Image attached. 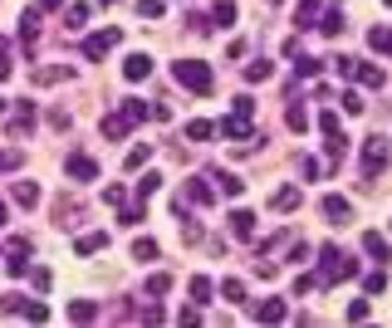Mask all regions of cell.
Returning a JSON list of instances; mask_svg holds the SVG:
<instances>
[{
  "instance_id": "20",
  "label": "cell",
  "mask_w": 392,
  "mask_h": 328,
  "mask_svg": "<svg viewBox=\"0 0 392 328\" xmlns=\"http://www.w3.org/2000/svg\"><path fill=\"white\" fill-rule=\"evenodd\" d=\"M167 289H172V275H167V270H157V275H152V279L142 284V294H147V299H162Z\"/></svg>"
},
{
  "instance_id": "50",
  "label": "cell",
  "mask_w": 392,
  "mask_h": 328,
  "mask_svg": "<svg viewBox=\"0 0 392 328\" xmlns=\"http://www.w3.org/2000/svg\"><path fill=\"white\" fill-rule=\"evenodd\" d=\"M231 113H240V118H250V113H255V99H250V94H240V99L231 103Z\"/></svg>"
},
{
  "instance_id": "15",
  "label": "cell",
  "mask_w": 392,
  "mask_h": 328,
  "mask_svg": "<svg viewBox=\"0 0 392 328\" xmlns=\"http://www.w3.org/2000/svg\"><path fill=\"white\" fill-rule=\"evenodd\" d=\"M206 182H216V187H221V196H240V191H245V182H240L235 172H221V167H211V177H206Z\"/></svg>"
},
{
  "instance_id": "39",
  "label": "cell",
  "mask_w": 392,
  "mask_h": 328,
  "mask_svg": "<svg viewBox=\"0 0 392 328\" xmlns=\"http://www.w3.org/2000/svg\"><path fill=\"white\" fill-rule=\"evenodd\" d=\"M123 113H128L133 122H142V118H152V108H147L142 99H123Z\"/></svg>"
},
{
  "instance_id": "55",
  "label": "cell",
  "mask_w": 392,
  "mask_h": 328,
  "mask_svg": "<svg viewBox=\"0 0 392 328\" xmlns=\"http://www.w3.org/2000/svg\"><path fill=\"white\" fill-rule=\"evenodd\" d=\"M299 167H304V177H314V182H319V177H324V167H319V162H314V157H304V162H299Z\"/></svg>"
},
{
  "instance_id": "5",
  "label": "cell",
  "mask_w": 392,
  "mask_h": 328,
  "mask_svg": "<svg viewBox=\"0 0 392 328\" xmlns=\"http://www.w3.org/2000/svg\"><path fill=\"white\" fill-rule=\"evenodd\" d=\"M5 270H10V275H30V240H25V235L5 240Z\"/></svg>"
},
{
  "instance_id": "21",
  "label": "cell",
  "mask_w": 392,
  "mask_h": 328,
  "mask_svg": "<svg viewBox=\"0 0 392 328\" xmlns=\"http://www.w3.org/2000/svg\"><path fill=\"white\" fill-rule=\"evenodd\" d=\"M221 299H226V304H245V279H235V275L221 279Z\"/></svg>"
},
{
  "instance_id": "14",
  "label": "cell",
  "mask_w": 392,
  "mask_h": 328,
  "mask_svg": "<svg viewBox=\"0 0 392 328\" xmlns=\"http://www.w3.org/2000/svg\"><path fill=\"white\" fill-rule=\"evenodd\" d=\"M324 216L333 220V225H348V220H353V206H348V196H324Z\"/></svg>"
},
{
  "instance_id": "19",
  "label": "cell",
  "mask_w": 392,
  "mask_h": 328,
  "mask_svg": "<svg viewBox=\"0 0 392 328\" xmlns=\"http://www.w3.org/2000/svg\"><path fill=\"white\" fill-rule=\"evenodd\" d=\"M64 25H69V30H84V25H89V5H84V0L64 5Z\"/></svg>"
},
{
  "instance_id": "60",
  "label": "cell",
  "mask_w": 392,
  "mask_h": 328,
  "mask_svg": "<svg viewBox=\"0 0 392 328\" xmlns=\"http://www.w3.org/2000/svg\"><path fill=\"white\" fill-rule=\"evenodd\" d=\"M98 5H113V0H98Z\"/></svg>"
},
{
  "instance_id": "59",
  "label": "cell",
  "mask_w": 392,
  "mask_h": 328,
  "mask_svg": "<svg viewBox=\"0 0 392 328\" xmlns=\"http://www.w3.org/2000/svg\"><path fill=\"white\" fill-rule=\"evenodd\" d=\"M5 216H10V211H5V201H0V225H5Z\"/></svg>"
},
{
  "instance_id": "42",
  "label": "cell",
  "mask_w": 392,
  "mask_h": 328,
  "mask_svg": "<svg viewBox=\"0 0 392 328\" xmlns=\"http://www.w3.org/2000/svg\"><path fill=\"white\" fill-rule=\"evenodd\" d=\"M187 30H196V34H211V30H216V20H211V15H187Z\"/></svg>"
},
{
  "instance_id": "11",
  "label": "cell",
  "mask_w": 392,
  "mask_h": 328,
  "mask_svg": "<svg viewBox=\"0 0 392 328\" xmlns=\"http://www.w3.org/2000/svg\"><path fill=\"white\" fill-rule=\"evenodd\" d=\"M147 74H152V59H147V54H128V59H123V79H128V84H142Z\"/></svg>"
},
{
  "instance_id": "23",
  "label": "cell",
  "mask_w": 392,
  "mask_h": 328,
  "mask_svg": "<svg viewBox=\"0 0 392 328\" xmlns=\"http://www.w3.org/2000/svg\"><path fill=\"white\" fill-rule=\"evenodd\" d=\"M187 201H192V206H211V201H216V191H211L206 182H187Z\"/></svg>"
},
{
  "instance_id": "28",
  "label": "cell",
  "mask_w": 392,
  "mask_h": 328,
  "mask_svg": "<svg viewBox=\"0 0 392 328\" xmlns=\"http://www.w3.org/2000/svg\"><path fill=\"white\" fill-rule=\"evenodd\" d=\"M64 79H74L69 64H59V69H35V84H64Z\"/></svg>"
},
{
  "instance_id": "57",
  "label": "cell",
  "mask_w": 392,
  "mask_h": 328,
  "mask_svg": "<svg viewBox=\"0 0 392 328\" xmlns=\"http://www.w3.org/2000/svg\"><path fill=\"white\" fill-rule=\"evenodd\" d=\"M39 10H64V0H39Z\"/></svg>"
},
{
  "instance_id": "4",
  "label": "cell",
  "mask_w": 392,
  "mask_h": 328,
  "mask_svg": "<svg viewBox=\"0 0 392 328\" xmlns=\"http://www.w3.org/2000/svg\"><path fill=\"white\" fill-rule=\"evenodd\" d=\"M118 44H123V30H118V25H108V30H98V34H89V39H84V59H103V54H108V49H118Z\"/></svg>"
},
{
  "instance_id": "2",
  "label": "cell",
  "mask_w": 392,
  "mask_h": 328,
  "mask_svg": "<svg viewBox=\"0 0 392 328\" xmlns=\"http://www.w3.org/2000/svg\"><path fill=\"white\" fill-rule=\"evenodd\" d=\"M319 284H338V279H348V275H358V260H343L338 255V245H319Z\"/></svg>"
},
{
  "instance_id": "26",
  "label": "cell",
  "mask_w": 392,
  "mask_h": 328,
  "mask_svg": "<svg viewBox=\"0 0 392 328\" xmlns=\"http://www.w3.org/2000/svg\"><path fill=\"white\" fill-rule=\"evenodd\" d=\"M368 44H373L378 54H392V30L388 25H373V30H368Z\"/></svg>"
},
{
  "instance_id": "36",
  "label": "cell",
  "mask_w": 392,
  "mask_h": 328,
  "mask_svg": "<svg viewBox=\"0 0 392 328\" xmlns=\"http://www.w3.org/2000/svg\"><path fill=\"white\" fill-rule=\"evenodd\" d=\"M211 289H216V284H211L206 275H192V304H206V299H211Z\"/></svg>"
},
{
  "instance_id": "47",
  "label": "cell",
  "mask_w": 392,
  "mask_h": 328,
  "mask_svg": "<svg viewBox=\"0 0 392 328\" xmlns=\"http://www.w3.org/2000/svg\"><path fill=\"white\" fill-rule=\"evenodd\" d=\"M363 289H368V294H383V289H388V275H383V270H373V275L363 279Z\"/></svg>"
},
{
  "instance_id": "41",
  "label": "cell",
  "mask_w": 392,
  "mask_h": 328,
  "mask_svg": "<svg viewBox=\"0 0 392 328\" xmlns=\"http://www.w3.org/2000/svg\"><path fill=\"white\" fill-rule=\"evenodd\" d=\"M20 162H25L20 147H5V152H0V172H20Z\"/></svg>"
},
{
  "instance_id": "12",
  "label": "cell",
  "mask_w": 392,
  "mask_h": 328,
  "mask_svg": "<svg viewBox=\"0 0 392 328\" xmlns=\"http://www.w3.org/2000/svg\"><path fill=\"white\" fill-rule=\"evenodd\" d=\"M353 84H363V89H383V84H388V74H383V64H368V59H358V74H353Z\"/></svg>"
},
{
  "instance_id": "6",
  "label": "cell",
  "mask_w": 392,
  "mask_h": 328,
  "mask_svg": "<svg viewBox=\"0 0 392 328\" xmlns=\"http://www.w3.org/2000/svg\"><path fill=\"white\" fill-rule=\"evenodd\" d=\"M39 5H30L25 15H20V44H25V54H35V39H39Z\"/></svg>"
},
{
  "instance_id": "51",
  "label": "cell",
  "mask_w": 392,
  "mask_h": 328,
  "mask_svg": "<svg viewBox=\"0 0 392 328\" xmlns=\"http://www.w3.org/2000/svg\"><path fill=\"white\" fill-rule=\"evenodd\" d=\"M363 319H368V304L353 299V304H348V324H363Z\"/></svg>"
},
{
  "instance_id": "54",
  "label": "cell",
  "mask_w": 392,
  "mask_h": 328,
  "mask_svg": "<svg viewBox=\"0 0 392 328\" xmlns=\"http://www.w3.org/2000/svg\"><path fill=\"white\" fill-rule=\"evenodd\" d=\"M177 319H182V324H201V304H187V309H182Z\"/></svg>"
},
{
  "instance_id": "35",
  "label": "cell",
  "mask_w": 392,
  "mask_h": 328,
  "mask_svg": "<svg viewBox=\"0 0 392 328\" xmlns=\"http://www.w3.org/2000/svg\"><path fill=\"white\" fill-rule=\"evenodd\" d=\"M338 108L348 113V118H358V113L368 108V103H363V94H358V89H348V94H343V99H338Z\"/></svg>"
},
{
  "instance_id": "61",
  "label": "cell",
  "mask_w": 392,
  "mask_h": 328,
  "mask_svg": "<svg viewBox=\"0 0 392 328\" xmlns=\"http://www.w3.org/2000/svg\"><path fill=\"white\" fill-rule=\"evenodd\" d=\"M383 5H392V0H383Z\"/></svg>"
},
{
  "instance_id": "58",
  "label": "cell",
  "mask_w": 392,
  "mask_h": 328,
  "mask_svg": "<svg viewBox=\"0 0 392 328\" xmlns=\"http://www.w3.org/2000/svg\"><path fill=\"white\" fill-rule=\"evenodd\" d=\"M5 113H10V99H0V118H5Z\"/></svg>"
},
{
  "instance_id": "24",
  "label": "cell",
  "mask_w": 392,
  "mask_h": 328,
  "mask_svg": "<svg viewBox=\"0 0 392 328\" xmlns=\"http://www.w3.org/2000/svg\"><path fill=\"white\" fill-rule=\"evenodd\" d=\"M270 206H275V211H294V206H299V187H280V191L270 196Z\"/></svg>"
},
{
  "instance_id": "29",
  "label": "cell",
  "mask_w": 392,
  "mask_h": 328,
  "mask_svg": "<svg viewBox=\"0 0 392 328\" xmlns=\"http://www.w3.org/2000/svg\"><path fill=\"white\" fill-rule=\"evenodd\" d=\"M133 260H142V265L157 260V240H152V235H137V240H133Z\"/></svg>"
},
{
  "instance_id": "31",
  "label": "cell",
  "mask_w": 392,
  "mask_h": 328,
  "mask_svg": "<svg viewBox=\"0 0 392 328\" xmlns=\"http://www.w3.org/2000/svg\"><path fill=\"white\" fill-rule=\"evenodd\" d=\"M74 211H84V201H74V196H64V201L54 206V220H59V225H74Z\"/></svg>"
},
{
  "instance_id": "8",
  "label": "cell",
  "mask_w": 392,
  "mask_h": 328,
  "mask_svg": "<svg viewBox=\"0 0 392 328\" xmlns=\"http://www.w3.org/2000/svg\"><path fill=\"white\" fill-rule=\"evenodd\" d=\"M64 172H69L74 182H94V177H98V162L89 157V152H69V162H64Z\"/></svg>"
},
{
  "instance_id": "49",
  "label": "cell",
  "mask_w": 392,
  "mask_h": 328,
  "mask_svg": "<svg viewBox=\"0 0 392 328\" xmlns=\"http://www.w3.org/2000/svg\"><path fill=\"white\" fill-rule=\"evenodd\" d=\"M20 304H25V294H0V314H20Z\"/></svg>"
},
{
  "instance_id": "30",
  "label": "cell",
  "mask_w": 392,
  "mask_h": 328,
  "mask_svg": "<svg viewBox=\"0 0 392 328\" xmlns=\"http://www.w3.org/2000/svg\"><path fill=\"white\" fill-rule=\"evenodd\" d=\"M324 0H299V15H294V30H314V10Z\"/></svg>"
},
{
  "instance_id": "56",
  "label": "cell",
  "mask_w": 392,
  "mask_h": 328,
  "mask_svg": "<svg viewBox=\"0 0 392 328\" xmlns=\"http://www.w3.org/2000/svg\"><path fill=\"white\" fill-rule=\"evenodd\" d=\"M137 319H142V324H162V319H167V314H162V304H157V309H142V314H137Z\"/></svg>"
},
{
  "instance_id": "44",
  "label": "cell",
  "mask_w": 392,
  "mask_h": 328,
  "mask_svg": "<svg viewBox=\"0 0 392 328\" xmlns=\"http://www.w3.org/2000/svg\"><path fill=\"white\" fill-rule=\"evenodd\" d=\"M157 187H162V177H157V172H147V177L137 182V201H147V196H152Z\"/></svg>"
},
{
  "instance_id": "1",
  "label": "cell",
  "mask_w": 392,
  "mask_h": 328,
  "mask_svg": "<svg viewBox=\"0 0 392 328\" xmlns=\"http://www.w3.org/2000/svg\"><path fill=\"white\" fill-rule=\"evenodd\" d=\"M388 162H392V142H388V137H368L363 152H358V172H363V182H378V177L388 172Z\"/></svg>"
},
{
  "instance_id": "3",
  "label": "cell",
  "mask_w": 392,
  "mask_h": 328,
  "mask_svg": "<svg viewBox=\"0 0 392 328\" xmlns=\"http://www.w3.org/2000/svg\"><path fill=\"white\" fill-rule=\"evenodd\" d=\"M172 74H177V84H182V89H192V94H211V84H216V79H211V69H206L201 59H177V64H172Z\"/></svg>"
},
{
  "instance_id": "7",
  "label": "cell",
  "mask_w": 392,
  "mask_h": 328,
  "mask_svg": "<svg viewBox=\"0 0 392 328\" xmlns=\"http://www.w3.org/2000/svg\"><path fill=\"white\" fill-rule=\"evenodd\" d=\"M216 132H221V137H231V142H255V137H250V118H240V113H226Z\"/></svg>"
},
{
  "instance_id": "37",
  "label": "cell",
  "mask_w": 392,
  "mask_h": 328,
  "mask_svg": "<svg viewBox=\"0 0 392 328\" xmlns=\"http://www.w3.org/2000/svg\"><path fill=\"white\" fill-rule=\"evenodd\" d=\"M211 20H216V25H235V0H216Z\"/></svg>"
},
{
  "instance_id": "52",
  "label": "cell",
  "mask_w": 392,
  "mask_h": 328,
  "mask_svg": "<svg viewBox=\"0 0 392 328\" xmlns=\"http://www.w3.org/2000/svg\"><path fill=\"white\" fill-rule=\"evenodd\" d=\"M142 220V201H133V206H123V225H137Z\"/></svg>"
},
{
  "instance_id": "22",
  "label": "cell",
  "mask_w": 392,
  "mask_h": 328,
  "mask_svg": "<svg viewBox=\"0 0 392 328\" xmlns=\"http://www.w3.org/2000/svg\"><path fill=\"white\" fill-rule=\"evenodd\" d=\"M206 137H216V122H206V118H192V122H187V142H206Z\"/></svg>"
},
{
  "instance_id": "34",
  "label": "cell",
  "mask_w": 392,
  "mask_h": 328,
  "mask_svg": "<svg viewBox=\"0 0 392 328\" xmlns=\"http://www.w3.org/2000/svg\"><path fill=\"white\" fill-rule=\"evenodd\" d=\"M285 122H290L294 132H304V127H309V108H304V103H290V108H285Z\"/></svg>"
},
{
  "instance_id": "16",
  "label": "cell",
  "mask_w": 392,
  "mask_h": 328,
  "mask_svg": "<svg viewBox=\"0 0 392 328\" xmlns=\"http://www.w3.org/2000/svg\"><path fill=\"white\" fill-rule=\"evenodd\" d=\"M285 299H265V304H255V324H285Z\"/></svg>"
},
{
  "instance_id": "27",
  "label": "cell",
  "mask_w": 392,
  "mask_h": 328,
  "mask_svg": "<svg viewBox=\"0 0 392 328\" xmlns=\"http://www.w3.org/2000/svg\"><path fill=\"white\" fill-rule=\"evenodd\" d=\"M338 30H343V10H338V5H329V10H324V20H319V34H338Z\"/></svg>"
},
{
  "instance_id": "17",
  "label": "cell",
  "mask_w": 392,
  "mask_h": 328,
  "mask_svg": "<svg viewBox=\"0 0 392 328\" xmlns=\"http://www.w3.org/2000/svg\"><path fill=\"white\" fill-rule=\"evenodd\" d=\"M10 196H15V206H25V211H35V206H39V187H35V182H15V187H10Z\"/></svg>"
},
{
  "instance_id": "53",
  "label": "cell",
  "mask_w": 392,
  "mask_h": 328,
  "mask_svg": "<svg viewBox=\"0 0 392 328\" xmlns=\"http://www.w3.org/2000/svg\"><path fill=\"white\" fill-rule=\"evenodd\" d=\"M319 132H324V137L338 132V118H333V113H319Z\"/></svg>"
},
{
  "instance_id": "46",
  "label": "cell",
  "mask_w": 392,
  "mask_h": 328,
  "mask_svg": "<svg viewBox=\"0 0 392 328\" xmlns=\"http://www.w3.org/2000/svg\"><path fill=\"white\" fill-rule=\"evenodd\" d=\"M30 284H35V289H39V294H44V289H49V284H54V275H49V270H35V265H30Z\"/></svg>"
},
{
  "instance_id": "25",
  "label": "cell",
  "mask_w": 392,
  "mask_h": 328,
  "mask_svg": "<svg viewBox=\"0 0 392 328\" xmlns=\"http://www.w3.org/2000/svg\"><path fill=\"white\" fill-rule=\"evenodd\" d=\"M108 245V230H89V235H79V255H98Z\"/></svg>"
},
{
  "instance_id": "38",
  "label": "cell",
  "mask_w": 392,
  "mask_h": 328,
  "mask_svg": "<svg viewBox=\"0 0 392 328\" xmlns=\"http://www.w3.org/2000/svg\"><path fill=\"white\" fill-rule=\"evenodd\" d=\"M137 15L142 20H162L167 15V0H137Z\"/></svg>"
},
{
  "instance_id": "43",
  "label": "cell",
  "mask_w": 392,
  "mask_h": 328,
  "mask_svg": "<svg viewBox=\"0 0 392 328\" xmlns=\"http://www.w3.org/2000/svg\"><path fill=\"white\" fill-rule=\"evenodd\" d=\"M147 157H152V147H147V142H137V147L128 152V172H137V167H142Z\"/></svg>"
},
{
  "instance_id": "18",
  "label": "cell",
  "mask_w": 392,
  "mask_h": 328,
  "mask_svg": "<svg viewBox=\"0 0 392 328\" xmlns=\"http://www.w3.org/2000/svg\"><path fill=\"white\" fill-rule=\"evenodd\" d=\"M69 319H74V324H94L98 304H94V299H74V304H69Z\"/></svg>"
},
{
  "instance_id": "45",
  "label": "cell",
  "mask_w": 392,
  "mask_h": 328,
  "mask_svg": "<svg viewBox=\"0 0 392 328\" xmlns=\"http://www.w3.org/2000/svg\"><path fill=\"white\" fill-rule=\"evenodd\" d=\"M103 201H108V206H123V201H128V187H123V182H118V187H103Z\"/></svg>"
},
{
  "instance_id": "32",
  "label": "cell",
  "mask_w": 392,
  "mask_h": 328,
  "mask_svg": "<svg viewBox=\"0 0 392 328\" xmlns=\"http://www.w3.org/2000/svg\"><path fill=\"white\" fill-rule=\"evenodd\" d=\"M270 74H275V69H270V59H250V64H245V79H250V84H265Z\"/></svg>"
},
{
  "instance_id": "10",
  "label": "cell",
  "mask_w": 392,
  "mask_h": 328,
  "mask_svg": "<svg viewBox=\"0 0 392 328\" xmlns=\"http://www.w3.org/2000/svg\"><path fill=\"white\" fill-rule=\"evenodd\" d=\"M226 225H231V235H235V240H250V235H255V211L235 206V211L226 216Z\"/></svg>"
},
{
  "instance_id": "40",
  "label": "cell",
  "mask_w": 392,
  "mask_h": 328,
  "mask_svg": "<svg viewBox=\"0 0 392 328\" xmlns=\"http://www.w3.org/2000/svg\"><path fill=\"white\" fill-rule=\"evenodd\" d=\"M333 69H338V79H348L353 84V74H358V59H348V54H338V59H329Z\"/></svg>"
},
{
  "instance_id": "13",
  "label": "cell",
  "mask_w": 392,
  "mask_h": 328,
  "mask_svg": "<svg viewBox=\"0 0 392 328\" xmlns=\"http://www.w3.org/2000/svg\"><path fill=\"white\" fill-rule=\"evenodd\" d=\"M363 250L378 260V265H388L392 260V245H388V235H378V230H363Z\"/></svg>"
},
{
  "instance_id": "9",
  "label": "cell",
  "mask_w": 392,
  "mask_h": 328,
  "mask_svg": "<svg viewBox=\"0 0 392 328\" xmlns=\"http://www.w3.org/2000/svg\"><path fill=\"white\" fill-rule=\"evenodd\" d=\"M98 132H103L108 142H123V137L133 132V118H128V113H108V118L98 122Z\"/></svg>"
},
{
  "instance_id": "48",
  "label": "cell",
  "mask_w": 392,
  "mask_h": 328,
  "mask_svg": "<svg viewBox=\"0 0 392 328\" xmlns=\"http://www.w3.org/2000/svg\"><path fill=\"white\" fill-rule=\"evenodd\" d=\"M319 69H324V64H319V59H299V64H294V74H299V79H314V74H319Z\"/></svg>"
},
{
  "instance_id": "33",
  "label": "cell",
  "mask_w": 392,
  "mask_h": 328,
  "mask_svg": "<svg viewBox=\"0 0 392 328\" xmlns=\"http://www.w3.org/2000/svg\"><path fill=\"white\" fill-rule=\"evenodd\" d=\"M20 319H30V324H44V319H49V309H44L39 299H25V304H20Z\"/></svg>"
}]
</instances>
